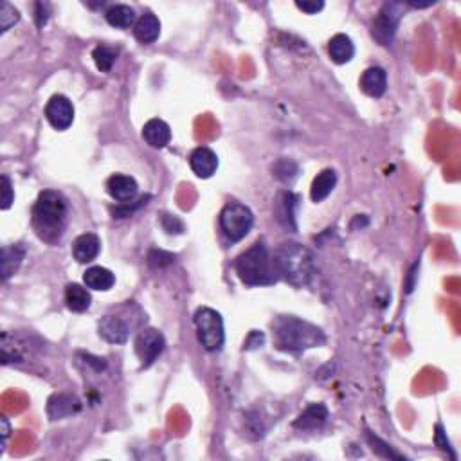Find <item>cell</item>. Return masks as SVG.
Here are the masks:
<instances>
[{
	"instance_id": "obj_1",
	"label": "cell",
	"mask_w": 461,
	"mask_h": 461,
	"mask_svg": "<svg viewBox=\"0 0 461 461\" xmlns=\"http://www.w3.org/2000/svg\"><path fill=\"white\" fill-rule=\"evenodd\" d=\"M67 201L61 193L47 189L38 197L33 208V227L36 235L47 243H56L67 226Z\"/></svg>"
},
{
	"instance_id": "obj_2",
	"label": "cell",
	"mask_w": 461,
	"mask_h": 461,
	"mask_svg": "<svg viewBox=\"0 0 461 461\" xmlns=\"http://www.w3.org/2000/svg\"><path fill=\"white\" fill-rule=\"evenodd\" d=\"M273 328L278 348L288 353H299L325 343V333L321 328L292 315L278 318L273 323Z\"/></svg>"
},
{
	"instance_id": "obj_3",
	"label": "cell",
	"mask_w": 461,
	"mask_h": 461,
	"mask_svg": "<svg viewBox=\"0 0 461 461\" xmlns=\"http://www.w3.org/2000/svg\"><path fill=\"white\" fill-rule=\"evenodd\" d=\"M278 276H283L288 283L303 287L310 281L314 274V258L312 253L301 243H281L273 256Z\"/></svg>"
},
{
	"instance_id": "obj_4",
	"label": "cell",
	"mask_w": 461,
	"mask_h": 461,
	"mask_svg": "<svg viewBox=\"0 0 461 461\" xmlns=\"http://www.w3.org/2000/svg\"><path fill=\"white\" fill-rule=\"evenodd\" d=\"M236 273H238L240 280L249 287L273 285L278 281L273 258L268 256L267 247L261 242L254 243L250 249L240 254L238 260H236Z\"/></svg>"
},
{
	"instance_id": "obj_5",
	"label": "cell",
	"mask_w": 461,
	"mask_h": 461,
	"mask_svg": "<svg viewBox=\"0 0 461 461\" xmlns=\"http://www.w3.org/2000/svg\"><path fill=\"white\" fill-rule=\"evenodd\" d=\"M253 226V211L240 202H229L220 213V227L230 242H240V240L245 238Z\"/></svg>"
},
{
	"instance_id": "obj_6",
	"label": "cell",
	"mask_w": 461,
	"mask_h": 461,
	"mask_svg": "<svg viewBox=\"0 0 461 461\" xmlns=\"http://www.w3.org/2000/svg\"><path fill=\"white\" fill-rule=\"evenodd\" d=\"M195 326H197L198 340L208 352H218L226 340L222 315L213 308H198L195 312Z\"/></svg>"
},
{
	"instance_id": "obj_7",
	"label": "cell",
	"mask_w": 461,
	"mask_h": 461,
	"mask_svg": "<svg viewBox=\"0 0 461 461\" xmlns=\"http://www.w3.org/2000/svg\"><path fill=\"white\" fill-rule=\"evenodd\" d=\"M402 9H404V6L398 4V2H387V4L382 6L380 13L373 22V36L378 44L387 46V44L393 42L395 33H397V27L402 19Z\"/></svg>"
},
{
	"instance_id": "obj_8",
	"label": "cell",
	"mask_w": 461,
	"mask_h": 461,
	"mask_svg": "<svg viewBox=\"0 0 461 461\" xmlns=\"http://www.w3.org/2000/svg\"><path fill=\"white\" fill-rule=\"evenodd\" d=\"M166 348L164 335L156 328H144L136 339V353L144 368L151 366Z\"/></svg>"
},
{
	"instance_id": "obj_9",
	"label": "cell",
	"mask_w": 461,
	"mask_h": 461,
	"mask_svg": "<svg viewBox=\"0 0 461 461\" xmlns=\"http://www.w3.org/2000/svg\"><path fill=\"white\" fill-rule=\"evenodd\" d=\"M46 118L53 128L60 130V132L67 130L74 121V106H72L71 99L61 94L53 96L46 106Z\"/></svg>"
},
{
	"instance_id": "obj_10",
	"label": "cell",
	"mask_w": 461,
	"mask_h": 461,
	"mask_svg": "<svg viewBox=\"0 0 461 461\" xmlns=\"http://www.w3.org/2000/svg\"><path fill=\"white\" fill-rule=\"evenodd\" d=\"M189 166L193 170V173L201 178H209L216 173L218 168V157L211 148L201 146L197 150L191 151L189 156Z\"/></svg>"
},
{
	"instance_id": "obj_11",
	"label": "cell",
	"mask_w": 461,
	"mask_h": 461,
	"mask_svg": "<svg viewBox=\"0 0 461 461\" xmlns=\"http://www.w3.org/2000/svg\"><path fill=\"white\" fill-rule=\"evenodd\" d=\"M130 328L119 315H105L99 323V335L112 344H123L128 339Z\"/></svg>"
},
{
	"instance_id": "obj_12",
	"label": "cell",
	"mask_w": 461,
	"mask_h": 461,
	"mask_svg": "<svg viewBox=\"0 0 461 461\" xmlns=\"http://www.w3.org/2000/svg\"><path fill=\"white\" fill-rule=\"evenodd\" d=\"M106 189H108L110 197L118 202H130L136 198L139 186L128 175H112L106 182Z\"/></svg>"
},
{
	"instance_id": "obj_13",
	"label": "cell",
	"mask_w": 461,
	"mask_h": 461,
	"mask_svg": "<svg viewBox=\"0 0 461 461\" xmlns=\"http://www.w3.org/2000/svg\"><path fill=\"white\" fill-rule=\"evenodd\" d=\"M99 250H101V240L92 233H85V235L78 236L72 245V254L80 263H91L98 258Z\"/></svg>"
},
{
	"instance_id": "obj_14",
	"label": "cell",
	"mask_w": 461,
	"mask_h": 461,
	"mask_svg": "<svg viewBox=\"0 0 461 461\" xmlns=\"http://www.w3.org/2000/svg\"><path fill=\"white\" fill-rule=\"evenodd\" d=\"M360 88L370 98H382L387 88V74L380 67H370L360 78Z\"/></svg>"
},
{
	"instance_id": "obj_15",
	"label": "cell",
	"mask_w": 461,
	"mask_h": 461,
	"mask_svg": "<svg viewBox=\"0 0 461 461\" xmlns=\"http://www.w3.org/2000/svg\"><path fill=\"white\" fill-rule=\"evenodd\" d=\"M326 418H328V409L325 404H310L298 416L294 427L301 431H314L325 424Z\"/></svg>"
},
{
	"instance_id": "obj_16",
	"label": "cell",
	"mask_w": 461,
	"mask_h": 461,
	"mask_svg": "<svg viewBox=\"0 0 461 461\" xmlns=\"http://www.w3.org/2000/svg\"><path fill=\"white\" fill-rule=\"evenodd\" d=\"M143 137L151 148H161L166 146L171 139V130L163 119H150L146 125L143 126Z\"/></svg>"
},
{
	"instance_id": "obj_17",
	"label": "cell",
	"mask_w": 461,
	"mask_h": 461,
	"mask_svg": "<svg viewBox=\"0 0 461 461\" xmlns=\"http://www.w3.org/2000/svg\"><path fill=\"white\" fill-rule=\"evenodd\" d=\"M328 53L332 61H335L337 65H344L352 61V58L355 56V46H353L352 38L346 36V34H335L330 40Z\"/></svg>"
},
{
	"instance_id": "obj_18",
	"label": "cell",
	"mask_w": 461,
	"mask_h": 461,
	"mask_svg": "<svg viewBox=\"0 0 461 461\" xmlns=\"http://www.w3.org/2000/svg\"><path fill=\"white\" fill-rule=\"evenodd\" d=\"M78 409H80V402H78V398L65 393L54 395V397H51L49 404H47V412H49L51 420L67 418V416L74 415Z\"/></svg>"
},
{
	"instance_id": "obj_19",
	"label": "cell",
	"mask_w": 461,
	"mask_h": 461,
	"mask_svg": "<svg viewBox=\"0 0 461 461\" xmlns=\"http://www.w3.org/2000/svg\"><path fill=\"white\" fill-rule=\"evenodd\" d=\"M133 34L141 44H153L161 34V22L156 15L146 13L141 16L133 27Z\"/></svg>"
},
{
	"instance_id": "obj_20",
	"label": "cell",
	"mask_w": 461,
	"mask_h": 461,
	"mask_svg": "<svg viewBox=\"0 0 461 461\" xmlns=\"http://www.w3.org/2000/svg\"><path fill=\"white\" fill-rule=\"evenodd\" d=\"M91 294H88L87 288L81 287V285L71 283L67 287V290H65V303H67L69 310L81 314V312L91 308Z\"/></svg>"
},
{
	"instance_id": "obj_21",
	"label": "cell",
	"mask_w": 461,
	"mask_h": 461,
	"mask_svg": "<svg viewBox=\"0 0 461 461\" xmlns=\"http://www.w3.org/2000/svg\"><path fill=\"white\" fill-rule=\"evenodd\" d=\"M337 184V173L333 170H323L312 182L310 197L314 202H323L333 191Z\"/></svg>"
},
{
	"instance_id": "obj_22",
	"label": "cell",
	"mask_w": 461,
	"mask_h": 461,
	"mask_svg": "<svg viewBox=\"0 0 461 461\" xmlns=\"http://www.w3.org/2000/svg\"><path fill=\"white\" fill-rule=\"evenodd\" d=\"M83 281L88 288H92V290L105 292V290H110V288L113 287V283H116V278H113V274L110 273L108 268L91 267L87 273H85Z\"/></svg>"
},
{
	"instance_id": "obj_23",
	"label": "cell",
	"mask_w": 461,
	"mask_h": 461,
	"mask_svg": "<svg viewBox=\"0 0 461 461\" xmlns=\"http://www.w3.org/2000/svg\"><path fill=\"white\" fill-rule=\"evenodd\" d=\"M24 254L26 253L19 245L4 247L2 249V260H0V265H2V280L8 281L19 270L20 265H22Z\"/></svg>"
},
{
	"instance_id": "obj_24",
	"label": "cell",
	"mask_w": 461,
	"mask_h": 461,
	"mask_svg": "<svg viewBox=\"0 0 461 461\" xmlns=\"http://www.w3.org/2000/svg\"><path fill=\"white\" fill-rule=\"evenodd\" d=\"M295 202H298V197L292 195L290 191H285V193L278 195V204H276V215L278 220H280L283 226L287 227H295Z\"/></svg>"
},
{
	"instance_id": "obj_25",
	"label": "cell",
	"mask_w": 461,
	"mask_h": 461,
	"mask_svg": "<svg viewBox=\"0 0 461 461\" xmlns=\"http://www.w3.org/2000/svg\"><path fill=\"white\" fill-rule=\"evenodd\" d=\"M106 22L118 29H128L136 24V13L132 8L125 4H116L106 9Z\"/></svg>"
},
{
	"instance_id": "obj_26",
	"label": "cell",
	"mask_w": 461,
	"mask_h": 461,
	"mask_svg": "<svg viewBox=\"0 0 461 461\" xmlns=\"http://www.w3.org/2000/svg\"><path fill=\"white\" fill-rule=\"evenodd\" d=\"M92 58H94V64L99 71L110 72L116 60H118V51L108 46H98L92 53Z\"/></svg>"
},
{
	"instance_id": "obj_27",
	"label": "cell",
	"mask_w": 461,
	"mask_h": 461,
	"mask_svg": "<svg viewBox=\"0 0 461 461\" xmlns=\"http://www.w3.org/2000/svg\"><path fill=\"white\" fill-rule=\"evenodd\" d=\"M273 171L281 182H285V184H292V182L295 181V177H298L299 168H298V164L292 163V161L281 159V161H278L276 166L273 168Z\"/></svg>"
},
{
	"instance_id": "obj_28",
	"label": "cell",
	"mask_w": 461,
	"mask_h": 461,
	"mask_svg": "<svg viewBox=\"0 0 461 461\" xmlns=\"http://www.w3.org/2000/svg\"><path fill=\"white\" fill-rule=\"evenodd\" d=\"M20 20V13L9 2L0 4V33H6L11 26Z\"/></svg>"
},
{
	"instance_id": "obj_29",
	"label": "cell",
	"mask_w": 461,
	"mask_h": 461,
	"mask_svg": "<svg viewBox=\"0 0 461 461\" xmlns=\"http://www.w3.org/2000/svg\"><path fill=\"white\" fill-rule=\"evenodd\" d=\"M368 440H370V445H371V449H373V452L380 454V456H386V457H400V454L395 452V450L391 449L387 443H384L382 440H378L377 436L373 438V435H368Z\"/></svg>"
},
{
	"instance_id": "obj_30",
	"label": "cell",
	"mask_w": 461,
	"mask_h": 461,
	"mask_svg": "<svg viewBox=\"0 0 461 461\" xmlns=\"http://www.w3.org/2000/svg\"><path fill=\"white\" fill-rule=\"evenodd\" d=\"M13 201H15V193H13L11 181L8 178V175H2V209L11 208Z\"/></svg>"
},
{
	"instance_id": "obj_31",
	"label": "cell",
	"mask_w": 461,
	"mask_h": 461,
	"mask_svg": "<svg viewBox=\"0 0 461 461\" xmlns=\"http://www.w3.org/2000/svg\"><path fill=\"white\" fill-rule=\"evenodd\" d=\"M148 261H150L151 267H163V265H168L173 261V256L164 250H151L150 256H148Z\"/></svg>"
},
{
	"instance_id": "obj_32",
	"label": "cell",
	"mask_w": 461,
	"mask_h": 461,
	"mask_svg": "<svg viewBox=\"0 0 461 461\" xmlns=\"http://www.w3.org/2000/svg\"><path fill=\"white\" fill-rule=\"evenodd\" d=\"M163 226H164V229L170 233V235H173V233L175 235H178V233H182V230H184V223H182L175 215H164Z\"/></svg>"
},
{
	"instance_id": "obj_33",
	"label": "cell",
	"mask_w": 461,
	"mask_h": 461,
	"mask_svg": "<svg viewBox=\"0 0 461 461\" xmlns=\"http://www.w3.org/2000/svg\"><path fill=\"white\" fill-rule=\"evenodd\" d=\"M298 9L305 11L306 15H315L325 8V2H295Z\"/></svg>"
},
{
	"instance_id": "obj_34",
	"label": "cell",
	"mask_w": 461,
	"mask_h": 461,
	"mask_svg": "<svg viewBox=\"0 0 461 461\" xmlns=\"http://www.w3.org/2000/svg\"><path fill=\"white\" fill-rule=\"evenodd\" d=\"M47 19H49V15H47V6L42 4V2H38V4H36V24H38V27L46 26Z\"/></svg>"
},
{
	"instance_id": "obj_35",
	"label": "cell",
	"mask_w": 461,
	"mask_h": 461,
	"mask_svg": "<svg viewBox=\"0 0 461 461\" xmlns=\"http://www.w3.org/2000/svg\"><path fill=\"white\" fill-rule=\"evenodd\" d=\"M436 443H438V447H442L443 450H449V442H447L445 432H443L442 425H438V427H436Z\"/></svg>"
},
{
	"instance_id": "obj_36",
	"label": "cell",
	"mask_w": 461,
	"mask_h": 461,
	"mask_svg": "<svg viewBox=\"0 0 461 461\" xmlns=\"http://www.w3.org/2000/svg\"><path fill=\"white\" fill-rule=\"evenodd\" d=\"M0 424H2V442L6 443V440H8V436H9L8 418H0Z\"/></svg>"
}]
</instances>
